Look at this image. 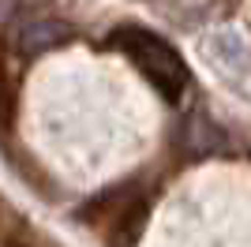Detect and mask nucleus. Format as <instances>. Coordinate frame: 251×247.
Masks as SVG:
<instances>
[{
	"label": "nucleus",
	"instance_id": "1",
	"mask_svg": "<svg viewBox=\"0 0 251 247\" xmlns=\"http://www.w3.org/2000/svg\"><path fill=\"white\" fill-rule=\"evenodd\" d=\"M109 45L120 49L124 56H131V64L147 75L150 86H154L161 98L176 101L180 94H184V86H188V68H184V60H180V52L173 49L165 38H157L154 30L120 26V30L109 34Z\"/></svg>",
	"mask_w": 251,
	"mask_h": 247
},
{
	"label": "nucleus",
	"instance_id": "4",
	"mask_svg": "<svg viewBox=\"0 0 251 247\" xmlns=\"http://www.w3.org/2000/svg\"><path fill=\"white\" fill-rule=\"evenodd\" d=\"M11 124H15V94L4 79V68H0V131H8Z\"/></svg>",
	"mask_w": 251,
	"mask_h": 247
},
{
	"label": "nucleus",
	"instance_id": "2",
	"mask_svg": "<svg viewBox=\"0 0 251 247\" xmlns=\"http://www.w3.org/2000/svg\"><path fill=\"white\" fill-rule=\"evenodd\" d=\"M147 221H150V198L139 187H131L124 202L109 214V232H105L109 247H135L147 232Z\"/></svg>",
	"mask_w": 251,
	"mask_h": 247
},
{
	"label": "nucleus",
	"instance_id": "5",
	"mask_svg": "<svg viewBox=\"0 0 251 247\" xmlns=\"http://www.w3.org/2000/svg\"><path fill=\"white\" fill-rule=\"evenodd\" d=\"M4 247H26V244H23L19 236H8V240H4Z\"/></svg>",
	"mask_w": 251,
	"mask_h": 247
},
{
	"label": "nucleus",
	"instance_id": "3",
	"mask_svg": "<svg viewBox=\"0 0 251 247\" xmlns=\"http://www.w3.org/2000/svg\"><path fill=\"white\" fill-rule=\"evenodd\" d=\"M72 34L75 30L68 23H60V19H34L15 34V49H19L23 56H42V52H49V49L68 45Z\"/></svg>",
	"mask_w": 251,
	"mask_h": 247
}]
</instances>
